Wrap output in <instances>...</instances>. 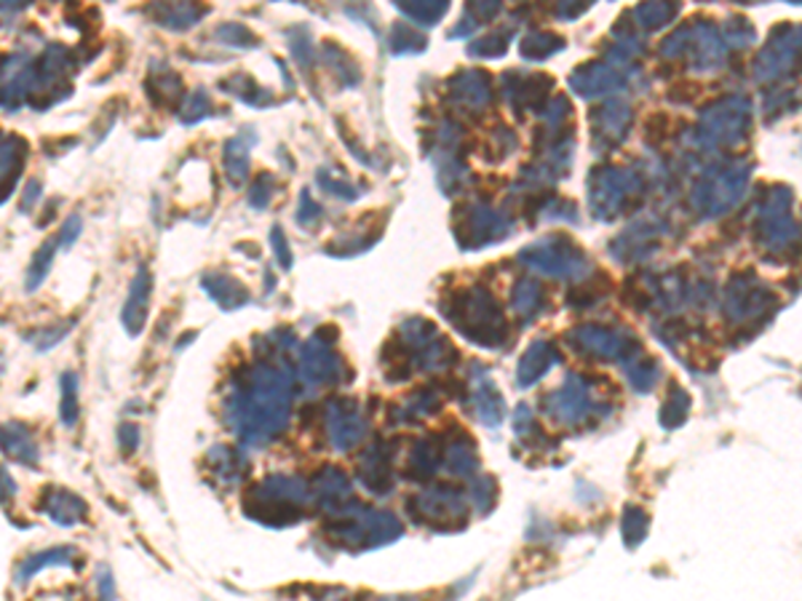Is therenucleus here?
Masks as SVG:
<instances>
[{
  "label": "nucleus",
  "mask_w": 802,
  "mask_h": 601,
  "mask_svg": "<svg viewBox=\"0 0 802 601\" xmlns=\"http://www.w3.org/2000/svg\"><path fill=\"white\" fill-rule=\"evenodd\" d=\"M239 428L249 441H260L284 425L287 418V385L275 374L262 372L254 378L249 391L235 404Z\"/></svg>",
  "instance_id": "1"
},
{
  "label": "nucleus",
  "mask_w": 802,
  "mask_h": 601,
  "mask_svg": "<svg viewBox=\"0 0 802 601\" xmlns=\"http://www.w3.org/2000/svg\"><path fill=\"white\" fill-rule=\"evenodd\" d=\"M76 72V59L64 46L51 43L43 57L36 62V81H32L30 104L36 110H46L59 99L68 97L70 76Z\"/></svg>",
  "instance_id": "2"
},
{
  "label": "nucleus",
  "mask_w": 802,
  "mask_h": 601,
  "mask_svg": "<svg viewBox=\"0 0 802 601\" xmlns=\"http://www.w3.org/2000/svg\"><path fill=\"white\" fill-rule=\"evenodd\" d=\"M32 81H36V59L28 51H17L0 62V108L17 112L30 104Z\"/></svg>",
  "instance_id": "3"
},
{
  "label": "nucleus",
  "mask_w": 802,
  "mask_h": 601,
  "mask_svg": "<svg viewBox=\"0 0 802 601\" xmlns=\"http://www.w3.org/2000/svg\"><path fill=\"white\" fill-rule=\"evenodd\" d=\"M150 294H153V279H150V270L140 268L131 279L129 294H127V305H123L121 321L127 334L137 337L142 334L144 323H148V313H150Z\"/></svg>",
  "instance_id": "4"
},
{
  "label": "nucleus",
  "mask_w": 802,
  "mask_h": 601,
  "mask_svg": "<svg viewBox=\"0 0 802 601\" xmlns=\"http://www.w3.org/2000/svg\"><path fill=\"white\" fill-rule=\"evenodd\" d=\"M0 452L9 460L19 462V465H38L36 435H32L30 428L22 425V422H6V425H0Z\"/></svg>",
  "instance_id": "5"
},
{
  "label": "nucleus",
  "mask_w": 802,
  "mask_h": 601,
  "mask_svg": "<svg viewBox=\"0 0 802 601\" xmlns=\"http://www.w3.org/2000/svg\"><path fill=\"white\" fill-rule=\"evenodd\" d=\"M41 508L46 511V517H49L54 524H62V527H76L81 524L83 519H87L89 508L87 503H83L78 494H72L68 490H59V487H51V490H46L43 500H41Z\"/></svg>",
  "instance_id": "6"
},
{
  "label": "nucleus",
  "mask_w": 802,
  "mask_h": 601,
  "mask_svg": "<svg viewBox=\"0 0 802 601\" xmlns=\"http://www.w3.org/2000/svg\"><path fill=\"white\" fill-rule=\"evenodd\" d=\"M24 150H28L24 140L11 134H0V203L14 190L19 169L24 167Z\"/></svg>",
  "instance_id": "7"
},
{
  "label": "nucleus",
  "mask_w": 802,
  "mask_h": 601,
  "mask_svg": "<svg viewBox=\"0 0 802 601\" xmlns=\"http://www.w3.org/2000/svg\"><path fill=\"white\" fill-rule=\"evenodd\" d=\"M81 553L76 551V548H49V551H41V553H32L30 559H24V564L19 567V583H28V580L32 578V574H38L41 570H46V567H72Z\"/></svg>",
  "instance_id": "8"
},
{
  "label": "nucleus",
  "mask_w": 802,
  "mask_h": 601,
  "mask_svg": "<svg viewBox=\"0 0 802 601\" xmlns=\"http://www.w3.org/2000/svg\"><path fill=\"white\" fill-rule=\"evenodd\" d=\"M57 252H62V249H59V241L54 236V238H49V241H46L41 249H38L36 257H32V266L28 270V289H30V292H36V289L46 281V276H49L51 266H54V254Z\"/></svg>",
  "instance_id": "9"
},
{
  "label": "nucleus",
  "mask_w": 802,
  "mask_h": 601,
  "mask_svg": "<svg viewBox=\"0 0 802 601\" xmlns=\"http://www.w3.org/2000/svg\"><path fill=\"white\" fill-rule=\"evenodd\" d=\"M78 374L64 372L62 374V401H59V420L62 425L72 428L78 422V414H81V401H78Z\"/></svg>",
  "instance_id": "10"
},
{
  "label": "nucleus",
  "mask_w": 802,
  "mask_h": 601,
  "mask_svg": "<svg viewBox=\"0 0 802 601\" xmlns=\"http://www.w3.org/2000/svg\"><path fill=\"white\" fill-rule=\"evenodd\" d=\"M150 17H153L156 22H161L163 28L182 30L188 28V24H193L199 14H196L190 6H153V9H150Z\"/></svg>",
  "instance_id": "11"
},
{
  "label": "nucleus",
  "mask_w": 802,
  "mask_h": 601,
  "mask_svg": "<svg viewBox=\"0 0 802 601\" xmlns=\"http://www.w3.org/2000/svg\"><path fill=\"white\" fill-rule=\"evenodd\" d=\"M70 329H72V321H59L54 329H43V332L32 334L30 342L36 345V350H51L64 334L70 332Z\"/></svg>",
  "instance_id": "12"
},
{
  "label": "nucleus",
  "mask_w": 802,
  "mask_h": 601,
  "mask_svg": "<svg viewBox=\"0 0 802 601\" xmlns=\"http://www.w3.org/2000/svg\"><path fill=\"white\" fill-rule=\"evenodd\" d=\"M97 588H100V601L116 599V583H113V574H110L108 567H100V572H97Z\"/></svg>",
  "instance_id": "13"
},
{
  "label": "nucleus",
  "mask_w": 802,
  "mask_h": 601,
  "mask_svg": "<svg viewBox=\"0 0 802 601\" xmlns=\"http://www.w3.org/2000/svg\"><path fill=\"white\" fill-rule=\"evenodd\" d=\"M17 498V481L11 479L9 471H3L0 468V503L3 505H11V500Z\"/></svg>",
  "instance_id": "14"
},
{
  "label": "nucleus",
  "mask_w": 802,
  "mask_h": 601,
  "mask_svg": "<svg viewBox=\"0 0 802 601\" xmlns=\"http://www.w3.org/2000/svg\"><path fill=\"white\" fill-rule=\"evenodd\" d=\"M118 439H121V449L127 454H131L137 447H140V431H137V425H121Z\"/></svg>",
  "instance_id": "15"
},
{
  "label": "nucleus",
  "mask_w": 802,
  "mask_h": 601,
  "mask_svg": "<svg viewBox=\"0 0 802 601\" xmlns=\"http://www.w3.org/2000/svg\"><path fill=\"white\" fill-rule=\"evenodd\" d=\"M41 193H43V188H41V182H38V180H30L28 182V188H24V201L22 203H19V211H30L32 207H36V203L38 201H41Z\"/></svg>",
  "instance_id": "16"
},
{
  "label": "nucleus",
  "mask_w": 802,
  "mask_h": 601,
  "mask_svg": "<svg viewBox=\"0 0 802 601\" xmlns=\"http://www.w3.org/2000/svg\"><path fill=\"white\" fill-rule=\"evenodd\" d=\"M383 601H404V599H383Z\"/></svg>",
  "instance_id": "17"
}]
</instances>
